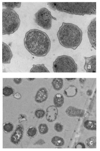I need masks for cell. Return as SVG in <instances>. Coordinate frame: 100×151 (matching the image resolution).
Masks as SVG:
<instances>
[{"instance_id":"6da1fadb","label":"cell","mask_w":100,"mask_h":151,"mask_svg":"<svg viewBox=\"0 0 100 151\" xmlns=\"http://www.w3.org/2000/svg\"><path fill=\"white\" fill-rule=\"evenodd\" d=\"M24 43L27 50L37 57H45L50 50L49 37L45 32L38 29H31L27 32Z\"/></svg>"},{"instance_id":"7a4b0ae2","label":"cell","mask_w":100,"mask_h":151,"mask_svg":"<svg viewBox=\"0 0 100 151\" xmlns=\"http://www.w3.org/2000/svg\"><path fill=\"white\" fill-rule=\"evenodd\" d=\"M82 35V30L77 25L65 22L62 23L57 34L59 42L62 46L74 50L80 45Z\"/></svg>"},{"instance_id":"3957f363","label":"cell","mask_w":100,"mask_h":151,"mask_svg":"<svg viewBox=\"0 0 100 151\" xmlns=\"http://www.w3.org/2000/svg\"><path fill=\"white\" fill-rule=\"evenodd\" d=\"M51 10L71 14L84 15L96 14V2H48Z\"/></svg>"},{"instance_id":"277c9868","label":"cell","mask_w":100,"mask_h":151,"mask_svg":"<svg viewBox=\"0 0 100 151\" xmlns=\"http://www.w3.org/2000/svg\"><path fill=\"white\" fill-rule=\"evenodd\" d=\"M21 23L19 16L14 9L2 10V34L10 35L18 30Z\"/></svg>"},{"instance_id":"5b68a950","label":"cell","mask_w":100,"mask_h":151,"mask_svg":"<svg viewBox=\"0 0 100 151\" xmlns=\"http://www.w3.org/2000/svg\"><path fill=\"white\" fill-rule=\"evenodd\" d=\"M53 70L54 73H76L78 66L72 57L63 55L58 56L53 62Z\"/></svg>"},{"instance_id":"8992f818","label":"cell","mask_w":100,"mask_h":151,"mask_svg":"<svg viewBox=\"0 0 100 151\" xmlns=\"http://www.w3.org/2000/svg\"><path fill=\"white\" fill-rule=\"evenodd\" d=\"M52 19L57 20L53 17L48 9L42 7L35 14V21L40 27L49 30L52 27Z\"/></svg>"},{"instance_id":"52a82bcc","label":"cell","mask_w":100,"mask_h":151,"mask_svg":"<svg viewBox=\"0 0 100 151\" xmlns=\"http://www.w3.org/2000/svg\"><path fill=\"white\" fill-rule=\"evenodd\" d=\"M87 34L91 44L96 49V18L92 20L87 27Z\"/></svg>"},{"instance_id":"ba28073f","label":"cell","mask_w":100,"mask_h":151,"mask_svg":"<svg viewBox=\"0 0 100 151\" xmlns=\"http://www.w3.org/2000/svg\"><path fill=\"white\" fill-rule=\"evenodd\" d=\"M85 63L84 69L87 73H96V56L84 57Z\"/></svg>"},{"instance_id":"9c48e42d","label":"cell","mask_w":100,"mask_h":151,"mask_svg":"<svg viewBox=\"0 0 100 151\" xmlns=\"http://www.w3.org/2000/svg\"><path fill=\"white\" fill-rule=\"evenodd\" d=\"M13 54L10 48L8 45L4 42H2V63L9 64L10 63Z\"/></svg>"},{"instance_id":"30bf717a","label":"cell","mask_w":100,"mask_h":151,"mask_svg":"<svg viewBox=\"0 0 100 151\" xmlns=\"http://www.w3.org/2000/svg\"><path fill=\"white\" fill-rule=\"evenodd\" d=\"M23 129L22 126H18L11 135L10 140L14 144L17 145L21 141L23 137Z\"/></svg>"},{"instance_id":"8fae6325","label":"cell","mask_w":100,"mask_h":151,"mask_svg":"<svg viewBox=\"0 0 100 151\" xmlns=\"http://www.w3.org/2000/svg\"><path fill=\"white\" fill-rule=\"evenodd\" d=\"M65 113L70 117H83L85 116L86 112L84 110L73 106H69L66 109Z\"/></svg>"},{"instance_id":"7c38bea8","label":"cell","mask_w":100,"mask_h":151,"mask_svg":"<svg viewBox=\"0 0 100 151\" xmlns=\"http://www.w3.org/2000/svg\"><path fill=\"white\" fill-rule=\"evenodd\" d=\"M58 115V110L55 106H50L47 109L46 118L49 122H54Z\"/></svg>"},{"instance_id":"4fadbf2b","label":"cell","mask_w":100,"mask_h":151,"mask_svg":"<svg viewBox=\"0 0 100 151\" xmlns=\"http://www.w3.org/2000/svg\"><path fill=\"white\" fill-rule=\"evenodd\" d=\"M48 97L47 90L45 88H42L37 91L35 96V101L38 103H42L46 101Z\"/></svg>"},{"instance_id":"5bb4252c","label":"cell","mask_w":100,"mask_h":151,"mask_svg":"<svg viewBox=\"0 0 100 151\" xmlns=\"http://www.w3.org/2000/svg\"><path fill=\"white\" fill-rule=\"evenodd\" d=\"M78 89L74 85H70L66 89L64 90V94L68 97H74L77 94Z\"/></svg>"},{"instance_id":"9a60e30c","label":"cell","mask_w":100,"mask_h":151,"mask_svg":"<svg viewBox=\"0 0 100 151\" xmlns=\"http://www.w3.org/2000/svg\"><path fill=\"white\" fill-rule=\"evenodd\" d=\"M30 73H50L47 68L45 66L44 64H42L33 65V67L31 68Z\"/></svg>"},{"instance_id":"2e32d148","label":"cell","mask_w":100,"mask_h":151,"mask_svg":"<svg viewBox=\"0 0 100 151\" xmlns=\"http://www.w3.org/2000/svg\"><path fill=\"white\" fill-rule=\"evenodd\" d=\"M54 105L58 107H61L64 102V98L62 94H57L55 96L54 98Z\"/></svg>"},{"instance_id":"e0dca14e","label":"cell","mask_w":100,"mask_h":151,"mask_svg":"<svg viewBox=\"0 0 100 151\" xmlns=\"http://www.w3.org/2000/svg\"><path fill=\"white\" fill-rule=\"evenodd\" d=\"M52 84L55 90L59 91L63 88V79L62 78H54Z\"/></svg>"},{"instance_id":"ac0fdd59","label":"cell","mask_w":100,"mask_h":151,"mask_svg":"<svg viewBox=\"0 0 100 151\" xmlns=\"http://www.w3.org/2000/svg\"><path fill=\"white\" fill-rule=\"evenodd\" d=\"M84 127L89 130H96V121L86 120L84 122Z\"/></svg>"},{"instance_id":"d6986e66","label":"cell","mask_w":100,"mask_h":151,"mask_svg":"<svg viewBox=\"0 0 100 151\" xmlns=\"http://www.w3.org/2000/svg\"><path fill=\"white\" fill-rule=\"evenodd\" d=\"M51 142L53 144L57 147H61L65 144V141L63 138L57 136L51 139Z\"/></svg>"},{"instance_id":"ffe728a7","label":"cell","mask_w":100,"mask_h":151,"mask_svg":"<svg viewBox=\"0 0 100 151\" xmlns=\"http://www.w3.org/2000/svg\"><path fill=\"white\" fill-rule=\"evenodd\" d=\"M87 147L90 148H95L96 146V139L95 137L88 138L86 142Z\"/></svg>"},{"instance_id":"44dd1931","label":"cell","mask_w":100,"mask_h":151,"mask_svg":"<svg viewBox=\"0 0 100 151\" xmlns=\"http://www.w3.org/2000/svg\"><path fill=\"white\" fill-rule=\"evenodd\" d=\"M2 4L6 8L14 9L15 8H19L21 6V2H3Z\"/></svg>"},{"instance_id":"7402d4cb","label":"cell","mask_w":100,"mask_h":151,"mask_svg":"<svg viewBox=\"0 0 100 151\" xmlns=\"http://www.w3.org/2000/svg\"><path fill=\"white\" fill-rule=\"evenodd\" d=\"M14 128V124L11 122H6L3 124V129L6 133H11L13 131Z\"/></svg>"},{"instance_id":"603a6c76","label":"cell","mask_w":100,"mask_h":151,"mask_svg":"<svg viewBox=\"0 0 100 151\" xmlns=\"http://www.w3.org/2000/svg\"><path fill=\"white\" fill-rule=\"evenodd\" d=\"M14 90L12 87L7 86L4 87L3 89V95L5 96H12L14 94Z\"/></svg>"},{"instance_id":"cb8c5ba5","label":"cell","mask_w":100,"mask_h":151,"mask_svg":"<svg viewBox=\"0 0 100 151\" xmlns=\"http://www.w3.org/2000/svg\"><path fill=\"white\" fill-rule=\"evenodd\" d=\"M37 130L35 127L31 126L27 129V134L28 136L30 138H33L37 135Z\"/></svg>"},{"instance_id":"d4e9b609","label":"cell","mask_w":100,"mask_h":151,"mask_svg":"<svg viewBox=\"0 0 100 151\" xmlns=\"http://www.w3.org/2000/svg\"><path fill=\"white\" fill-rule=\"evenodd\" d=\"M39 132L40 134H45L47 133L48 131V128L46 124H40L38 127Z\"/></svg>"},{"instance_id":"484cf974","label":"cell","mask_w":100,"mask_h":151,"mask_svg":"<svg viewBox=\"0 0 100 151\" xmlns=\"http://www.w3.org/2000/svg\"><path fill=\"white\" fill-rule=\"evenodd\" d=\"M45 112L43 109L39 108L37 109L35 112V115L36 117L38 119H41L45 116Z\"/></svg>"},{"instance_id":"4316f807","label":"cell","mask_w":100,"mask_h":151,"mask_svg":"<svg viewBox=\"0 0 100 151\" xmlns=\"http://www.w3.org/2000/svg\"><path fill=\"white\" fill-rule=\"evenodd\" d=\"M54 128L57 132H61L63 131V127L62 124L59 123H57L55 124Z\"/></svg>"},{"instance_id":"83f0119b","label":"cell","mask_w":100,"mask_h":151,"mask_svg":"<svg viewBox=\"0 0 100 151\" xmlns=\"http://www.w3.org/2000/svg\"><path fill=\"white\" fill-rule=\"evenodd\" d=\"M18 118L19 123H21L22 122V121H26L27 120V119L26 116L24 114H22L19 115Z\"/></svg>"},{"instance_id":"f1b7e54d","label":"cell","mask_w":100,"mask_h":151,"mask_svg":"<svg viewBox=\"0 0 100 151\" xmlns=\"http://www.w3.org/2000/svg\"><path fill=\"white\" fill-rule=\"evenodd\" d=\"M76 149V148H82V149H85L86 148V146L85 144L82 142H79L78 143L76 146L75 147Z\"/></svg>"},{"instance_id":"f546056e","label":"cell","mask_w":100,"mask_h":151,"mask_svg":"<svg viewBox=\"0 0 100 151\" xmlns=\"http://www.w3.org/2000/svg\"><path fill=\"white\" fill-rule=\"evenodd\" d=\"M23 79L22 78H14L13 81L15 84L18 85L21 83Z\"/></svg>"},{"instance_id":"4dcf8cb0","label":"cell","mask_w":100,"mask_h":151,"mask_svg":"<svg viewBox=\"0 0 100 151\" xmlns=\"http://www.w3.org/2000/svg\"><path fill=\"white\" fill-rule=\"evenodd\" d=\"M14 97L17 99H21V96L19 93H17L14 95Z\"/></svg>"},{"instance_id":"1f68e13d","label":"cell","mask_w":100,"mask_h":151,"mask_svg":"<svg viewBox=\"0 0 100 151\" xmlns=\"http://www.w3.org/2000/svg\"><path fill=\"white\" fill-rule=\"evenodd\" d=\"M87 95L88 96H91L92 95L93 93V91L92 90H88L86 92Z\"/></svg>"},{"instance_id":"d6a6232c","label":"cell","mask_w":100,"mask_h":151,"mask_svg":"<svg viewBox=\"0 0 100 151\" xmlns=\"http://www.w3.org/2000/svg\"><path fill=\"white\" fill-rule=\"evenodd\" d=\"M76 78H65V80L68 81H71L76 80Z\"/></svg>"},{"instance_id":"836d02e7","label":"cell","mask_w":100,"mask_h":151,"mask_svg":"<svg viewBox=\"0 0 100 151\" xmlns=\"http://www.w3.org/2000/svg\"><path fill=\"white\" fill-rule=\"evenodd\" d=\"M35 78H27V80L30 81H32L35 80Z\"/></svg>"}]
</instances>
